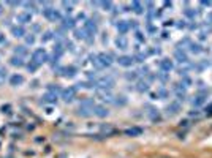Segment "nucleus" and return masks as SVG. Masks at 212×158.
I'll use <instances>...</instances> for the list:
<instances>
[{"instance_id": "obj_26", "label": "nucleus", "mask_w": 212, "mask_h": 158, "mask_svg": "<svg viewBox=\"0 0 212 158\" xmlns=\"http://www.w3.org/2000/svg\"><path fill=\"white\" fill-rule=\"evenodd\" d=\"M84 33H86V30H76V32H74V35H76L78 40H79V38H81V40H84V38H86Z\"/></svg>"}, {"instance_id": "obj_27", "label": "nucleus", "mask_w": 212, "mask_h": 158, "mask_svg": "<svg viewBox=\"0 0 212 158\" xmlns=\"http://www.w3.org/2000/svg\"><path fill=\"white\" fill-rule=\"evenodd\" d=\"M176 57L179 59V62H185V60H187L185 54H180V51H176Z\"/></svg>"}, {"instance_id": "obj_22", "label": "nucleus", "mask_w": 212, "mask_h": 158, "mask_svg": "<svg viewBox=\"0 0 212 158\" xmlns=\"http://www.w3.org/2000/svg\"><path fill=\"white\" fill-rule=\"evenodd\" d=\"M64 27H65V29H71V27H74V21L71 18H66L64 21Z\"/></svg>"}, {"instance_id": "obj_28", "label": "nucleus", "mask_w": 212, "mask_h": 158, "mask_svg": "<svg viewBox=\"0 0 212 158\" xmlns=\"http://www.w3.org/2000/svg\"><path fill=\"white\" fill-rule=\"evenodd\" d=\"M147 88H149V87H147L146 82H139V84H138V90H139V92H146Z\"/></svg>"}, {"instance_id": "obj_5", "label": "nucleus", "mask_w": 212, "mask_h": 158, "mask_svg": "<svg viewBox=\"0 0 212 158\" xmlns=\"http://www.w3.org/2000/svg\"><path fill=\"white\" fill-rule=\"evenodd\" d=\"M16 19L21 24H29V22H32V14H30L29 11H22V13H19L16 16Z\"/></svg>"}, {"instance_id": "obj_2", "label": "nucleus", "mask_w": 212, "mask_h": 158, "mask_svg": "<svg viewBox=\"0 0 212 158\" xmlns=\"http://www.w3.org/2000/svg\"><path fill=\"white\" fill-rule=\"evenodd\" d=\"M48 54H46L45 49H37L33 54H32V60L35 62V63H38V65H41V63H45V62H48Z\"/></svg>"}, {"instance_id": "obj_31", "label": "nucleus", "mask_w": 212, "mask_h": 158, "mask_svg": "<svg viewBox=\"0 0 212 158\" xmlns=\"http://www.w3.org/2000/svg\"><path fill=\"white\" fill-rule=\"evenodd\" d=\"M62 5H64L65 8H66V11H68V13H70V11H71V6H73V3H66V2H64V3H62Z\"/></svg>"}, {"instance_id": "obj_30", "label": "nucleus", "mask_w": 212, "mask_h": 158, "mask_svg": "<svg viewBox=\"0 0 212 158\" xmlns=\"http://www.w3.org/2000/svg\"><path fill=\"white\" fill-rule=\"evenodd\" d=\"M101 6H103V8H106V10H109V8L112 6V3H111V2H103V3H101Z\"/></svg>"}, {"instance_id": "obj_18", "label": "nucleus", "mask_w": 212, "mask_h": 158, "mask_svg": "<svg viewBox=\"0 0 212 158\" xmlns=\"http://www.w3.org/2000/svg\"><path fill=\"white\" fill-rule=\"evenodd\" d=\"M54 38V32H51V30H48V32H45L41 35V41L43 43H46V41H49V40H52Z\"/></svg>"}, {"instance_id": "obj_4", "label": "nucleus", "mask_w": 212, "mask_h": 158, "mask_svg": "<svg viewBox=\"0 0 212 158\" xmlns=\"http://www.w3.org/2000/svg\"><path fill=\"white\" fill-rule=\"evenodd\" d=\"M11 35L16 37V38H22L27 35V32H25L24 25H13L11 27Z\"/></svg>"}, {"instance_id": "obj_13", "label": "nucleus", "mask_w": 212, "mask_h": 158, "mask_svg": "<svg viewBox=\"0 0 212 158\" xmlns=\"http://www.w3.org/2000/svg\"><path fill=\"white\" fill-rule=\"evenodd\" d=\"M116 44H117V48H119V49H127L128 41H127V38H125V37H119L116 40Z\"/></svg>"}, {"instance_id": "obj_12", "label": "nucleus", "mask_w": 212, "mask_h": 158, "mask_svg": "<svg viewBox=\"0 0 212 158\" xmlns=\"http://www.w3.org/2000/svg\"><path fill=\"white\" fill-rule=\"evenodd\" d=\"M128 29H130L128 22H125V21H119V24H117V30H119V32L122 33V35L128 32Z\"/></svg>"}, {"instance_id": "obj_10", "label": "nucleus", "mask_w": 212, "mask_h": 158, "mask_svg": "<svg viewBox=\"0 0 212 158\" xmlns=\"http://www.w3.org/2000/svg\"><path fill=\"white\" fill-rule=\"evenodd\" d=\"M10 63L13 65V67H24V59L19 55H13L10 59Z\"/></svg>"}, {"instance_id": "obj_33", "label": "nucleus", "mask_w": 212, "mask_h": 158, "mask_svg": "<svg viewBox=\"0 0 212 158\" xmlns=\"http://www.w3.org/2000/svg\"><path fill=\"white\" fill-rule=\"evenodd\" d=\"M8 5L10 6H19V5H22L21 2H8Z\"/></svg>"}, {"instance_id": "obj_1", "label": "nucleus", "mask_w": 212, "mask_h": 158, "mask_svg": "<svg viewBox=\"0 0 212 158\" xmlns=\"http://www.w3.org/2000/svg\"><path fill=\"white\" fill-rule=\"evenodd\" d=\"M43 16L46 19H49V21H60L62 16L60 13H59L57 10L51 8V6H45V10H43Z\"/></svg>"}, {"instance_id": "obj_36", "label": "nucleus", "mask_w": 212, "mask_h": 158, "mask_svg": "<svg viewBox=\"0 0 212 158\" xmlns=\"http://www.w3.org/2000/svg\"><path fill=\"white\" fill-rule=\"evenodd\" d=\"M3 41H5V35H3V33H2V32H0V44H2V43H3Z\"/></svg>"}, {"instance_id": "obj_35", "label": "nucleus", "mask_w": 212, "mask_h": 158, "mask_svg": "<svg viewBox=\"0 0 212 158\" xmlns=\"http://www.w3.org/2000/svg\"><path fill=\"white\" fill-rule=\"evenodd\" d=\"M136 78V73H131V74H127V79H135Z\"/></svg>"}, {"instance_id": "obj_17", "label": "nucleus", "mask_w": 212, "mask_h": 158, "mask_svg": "<svg viewBox=\"0 0 212 158\" xmlns=\"http://www.w3.org/2000/svg\"><path fill=\"white\" fill-rule=\"evenodd\" d=\"M76 74V68L70 67V68H64V76L65 78H71V76Z\"/></svg>"}, {"instance_id": "obj_21", "label": "nucleus", "mask_w": 212, "mask_h": 158, "mask_svg": "<svg viewBox=\"0 0 212 158\" xmlns=\"http://www.w3.org/2000/svg\"><path fill=\"white\" fill-rule=\"evenodd\" d=\"M131 5H133V8H135V13H136V14H141V13H143V5H141L139 2H133Z\"/></svg>"}, {"instance_id": "obj_8", "label": "nucleus", "mask_w": 212, "mask_h": 158, "mask_svg": "<svg viewBox=\"0 0 212 158\" xmlns=\"http://www.w3.org/2000/svg\"><path fill=\"white\" fill-rule=\"evenodd\" d=\"M117 62H119V65H122V67H131V63L135 62V59L130 55H122L117 59Z\"/></svg>"}, {"instance_id": "obj_29", "label": "nucleus", "mask_w": 212, "mask_h": 158, "mask_svg": "<svg viewBox=\"0 0 212 158\" xmlns=\"http://www.w3.org/2000/svg\"><path fill=\"white\" fill-rule=\"evenodd\" d=\"M125 133H127V134H139L141 130H139V128H133V130H127Z\"/></svg>"}, {"instance_id": "obj_16", "label": "nucleus", "mask_w": 212, "mask_h": 158, "mask_svg": "<svg viewBox=\"0 0 212 158\" xmlns=\"http://www.w3.org/2000/svg\"><path fill=\"white\" fill-rule=\"evenodd\" d=\"M43 98H45L43 101H46V103H56L57 101V95L56 93H46Z\"/></svg>"}, {"instance_id": "obj_19", "label": "nucleus", "mask_w": 212, "mask_h": 158, "mask_svg": "<svg viewBox=\"0 0 212 158\" xmlns=\"http://www.w3.org/2000/svg\"><path fill=\"white\" fill-rule=\"evenodd\" d=\"M6 76H8V71H6V68H5V67H0V86L5 82Z\"/></svg>"}, {"instance_id": "obj_7", "label": "nucleus", "mask_w": 212, "mask_h": 158, "mask_svg": "<svg viewBox=\"0 0 212 158\" xmlns=\"http://www.w3.org/2000/svg\"><path fill=\"white\" fill-rule=\"evenodd\" d=\"M84 30L89 33V35H93V33H97V24L93 21H86Z\"/></svg>"}, {"instance_id": "obj_6", "label": "nucleus", "mask_w": 212, "mask_h": 158, "mask_svg": "<svg viewBox=\"0 0 212 158\" xmlns=\"http://www.w3.org/2000/svg\"><path fill=\"white\" fill-rule=\"evenodd\" d=\"M74 95H76V88H74V87L65 88V90L62 92V98H64L65 101H71V100L74 98Z\"/></svg>"}, {"instance_id": "obj_25", "label": "nucleus", "mask_w": 212, "mask_h": 158, "mask_svg": "<svg viewBox=\"0 0 212 158\" xmlns=\"http://www.w3.org/2000/svg\"><path fill=\"white\" fill-rule=\"evenodd\" d=\"M25 43L27 44H33L35 43V35L33 33H29V35L25 37Z\"/></svg>"}, {"instance_id": "obj_32", "label": "nucleus", "mask_w": 212, "mask_h": 158, "mask_svg": "<svg viewBox=\"0 0 212 158\" xmlns=\"http://www.w3.org/2000/svg\"><path fill=\"white\" fill-rule=\"evenodd\" d=\"M136 59H138V62H143L144 59H146V55H144V54H138V55H136Z\"/></svg>"}, {"instance_id": "obj_34", "label": "nucleus", "mask_w": 212, "mask_h": 158, "mask_svg": "<svg viewBox=\"0 0 212 158\" xmlns=\"http://www.w3.org/2000/svg\"><path fill=\"white\" fill-rule=\"evenodd\" d=\"M136 38H138L139 41H144V37H143V33H139V32L136 33Z\"/></svg>"}, {"instance_id": "obj_24", "label": "nucleus", "mask_w": 212, "mask_h": 158, "mask_svg": "<svg viewBox=\"0 0 212 158\" xmlns=\"http://www.w3.org/2000/svg\"><path fill=\"white\" fill-rule=\"evenodd\" d=\"M177 109H179L177 103H172L171 106H168V112H170V114H176V112H177Z\"/></svg>"}, {"instance_id": "obj_14", "label": "nucleus", "mask_w": 212, "mask_h": 158, "mask_svg": "<svg viewBox=\"0 0 212 158\" xmlns=\"http://www.w3.org/2000/svg\"><path fill=\"white\" fill-rule=\"evenodd\" d=\"M14 54H16V55H19V57H24V55H27V54H29V51H27L25 46H16V48H14Z\"/></svg>"}, {"instance_id": "obj_37", "label": "nucleus", "mask_w": 212, "mask_h": 158, "mask_svg": "<svg viewBox=\"0 0 212 158\" xmlns=\"http://www.w3.org/2000/svg\"><path fill=\"white\" fill-rule=\"evenodd\" d=\"M2 13H3V5L0 3V14H2Z\"/></svg>"}, {"instance_id": "obj_3", "label": "nucleus", "mask_w": 212, "mask_h": 158, "mask_svg": "<svg viewBox=\"0 0 212 158\" xmlns=\"http://www.w3.org/2000/svg\"><path fill=\"white\" fill-rule=\"evenodd\" d=\"M95 86L101 87V88H111L114 86V79H112L111 76H106V78H101V79L95 81Z\"/></svg>"}, {"instance_id": "obj_20", "label": "nucleus", "mask_w": 212, "mask_h": 158, "mask_svg": "<svg viewBox=\"0 0 212 158\" xmlns=\"http://www.w3.org/2000/svg\"><path fill=\"white\" fill-rule=\"evenodd\" d=\"M38 67H40V65H38V63H35L33 60H30V63H27V70H29L30 73L37 71V70H38Z\"/></svg>"}, {"instance_id": "obj_15", "label": "nucleus", "mask_w": 212, "mask_h": 158, "mask_svg": "<svg viewBox=\"0 0 212 158\" xmlns=\"http://www.w3.org/2000/svg\"><path fill=\"white\" fill-rule=\"evenodd\" d=\"M160 67H162V70L163 71H170V70H172V63L168 59H163L162 62H160Z\"/></svg>"}, {"instance_id": "obj_23", "label": "nucleus", "mask_w": 212, "mask_h": 158, "mask_svg": "<svg viewBox=\"0 0 212 158\" xmlns=\"http://www.w3.org/2000/svg\"><path fill=\"white\" fill-rule=\"evenodd\" d=\"M22 5H24L25 8L32 10V11H38V10H37V3H33V2H24Z\"/></svg>"}, {"instance_id": "obj_11", "label": "nucleus", "mask_w": 212, "mask_h": 158, "mask_svg": "<svg viewBox=\"0 0 212 158\" xmlns=\"http://www.w3.org/2000/svg\"><path fill=\"white\" fill-rule=\"evenodd\" d=\"M93 112H95V115H98V117H106V115H108V109L103 106H93Z\"/></svg>"}, {"instance_id": "obj_9", "label": "nucleus", "mask_w": 212, "mask_h": 158, "mask_svg": "<svg viewBox=\"0 0 212 158\" xmlns=\"http://www.w3.org/2000/svg\"><path fill=\"white\" fill-rule=\"evenodd\" d=\"M10 84H11L13 87L24 84V76H22V74H13V76L10 78Z\"/></svg>"}]
</instances>
